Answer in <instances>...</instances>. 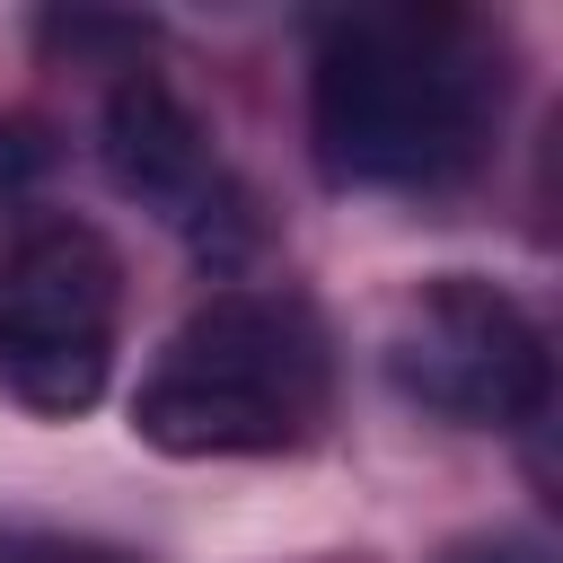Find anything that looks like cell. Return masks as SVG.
Instances as JSON below:
<instances>
[{"instance_id":"1","label":"cell","mask_w":563,"mask_h":563,"mask_svg":"<svg viewBox=\"0 0 563 563\" xmlns=\"http://www.w3.org/2000/svg\"><path fill=\"white\" fill-rule=\"evenodd\" d=\"M501 114V44L457 9H343L308 53V141L352 194L457 185Z\"/></svg>"},{"instance_id":"2","label":"cell","mask_w":563,"mask_h":563,"mask_svg":"<svg viewBox=\"0 0 563 563\" xmlns=\"http://www.w3.org/2000/svg\"><path fill=\"white\" fill-rule=\"evenodd\" d=\"M334 352L299 290H211L141 369L132 431L167 457H264L325 422Z\"/></svg>"},{"instance_id":"3","label":"cell","mask_w":563,"mask_h":563,"mask_svg":"<svg viewBox=\"0 0 563 563\" xmlns=\"http://www.w3.org/2000/svg\"><path fill=\"white\" fill-rule=\"evenodd\" d=\"M123 273L88 220H35L0 246V396L26 413H88L114 378Z\"/></svg>"},{"instance_id":"4","label":"cell","mask_w":563,"mask_h":563,"mask_svg":"<svg viewBox=\"0 0 563 563\" xmlns=\"http://www.w3.org/2000/svg\"><path fill=\"white\" fill-rule=\"evenodd\" d=\"M378 361H387L405 405H422L457 431H519L554 396L545 325L475 273H440V282L405 290L396 317H387Z\"/></svg>"},{"instance_id":"5","label":"cell","mask_w":563,"mask_h":563,"mask_svg":"<svg viewBox=\"0 0 563 563\" xmlns=\"http://www.w3.org/2000/svg\"><path fill=\"white\" fill-rule=\"evenodd\" d=\"M106 176L141 211H158L176 238H194L202 255H238L255 238L246 194L229 185L211 132L194 123V106L158 70H123L114 79V97H106Z\"/></svg>"},{"instance_id":"6","label":"cell","mask_w":563,"mask_h":563,"mask_svg":"<svg viewBox=\"0 0 563 563\" xmlns=\"http://www.w3.org/2000/svg\"><path fill=\"white\" fill-rule=\"evenodd\" d=\"M0 563H141V554H123L106 537H62V528H9Z\"/></svg>"}]
</instances>
